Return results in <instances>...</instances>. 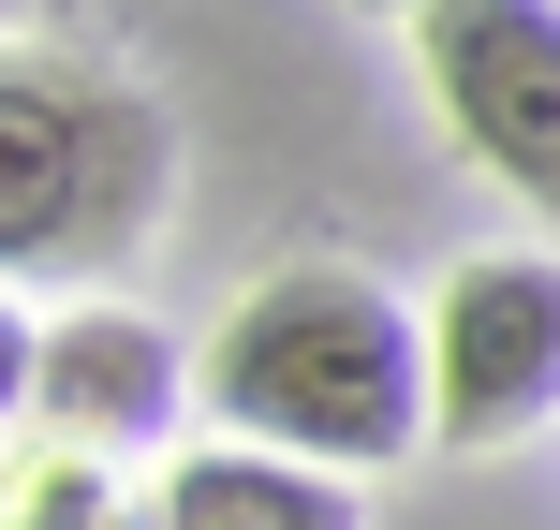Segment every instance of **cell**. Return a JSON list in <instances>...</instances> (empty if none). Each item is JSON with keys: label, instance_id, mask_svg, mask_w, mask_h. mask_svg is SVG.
<instances>
[{"label": "cell", "instance_id": "cell-1", "mask_svg": "<svg viewBox=\"0 0 560 530\" xmlns=\"http://www.w3.org/2000/svg\"><path fill=\"white\" fill-rule=\"evenodd\" d=\"M192 398L236 443L310 457V472H339V486L398 472L413 443H443V427H428V339H413V309L369 266H266L252 295L222 309Z\"/></svg>", "mask_w": 560, "mask_h": 530}, {"label": "cell", "instance_id": "cell-2", "mask_svg": "<svg viewBox=\"0 0 560 530\" xmlns=\"http://www.w3.org/2000/svg\"><path fill=\"white\" fill-rule=\"evenodd\" d=\"M177 192L163 118L118 74L0 59V266H118Z\"/></svg>", "mask_w": 560, "mask_h": 530}, {"label": "cell", "instance_id": "cell-3", "mask_svg": "<svg viewBox=\"0 0 560 530\" xmlns=\"http://www.w3.org/2000/svg\"><path fill=\"white\" fill-rule=\"evenodd\" d=\"M560 413V251H472L428 295V427L502 457Z\"/></svg>", "mask_w": 560, "mask_h": 530}, {"label": "cell", "instance_id": "cell-4", "mask_svg": "<svg viewBox=\"0 0 560 530\" xmlns=\"http://www.w3.org/2000/svg\"><path fill=\"white\" fill-rule=\"evenodd\" d=\"M443 133L560 236V0H428L413 15Z\"/></svg>", "mask_w": 560, "mask_h": 530}, {"label": "cell", "instance_id": "cell-5", "mask_svg": "<svg viewBox=\"0 0 560 530\" xmlns=\"http://www.w3.org/2000/svg\"><path fill=\"white\" fill-rule=\"evenodd\" d=\"M30 413L74 457H163L177 443V339L148 309H59L45 368H30Z\"/></svg>", "mask_w": 560, "mask_h": 530}, {"label": "cell", "instance_id": "cell-6", "mask_svg": "<svg viewBox=\"0 0 560 530\" xmlns=\"http://www.w3.org/2000/svg\"><path fill=\"white\" fill-rule=\"evenodd\" d=\"M148 530H354V486L310 472V457H266V443H207L163 472Z\"/></svg>", "mask_w": 560, "mask_h": 530}, {"label": "cell", "instance_id": "cell-7", "mask_svg": "<svg viewBox=\"0 0 560 530\" xmlns=\"http://www.w3.org/2000/svg\"><path fill=\"white\" fill-rule=\"evenodd\" d=\"M0 530H133V502H118V457H74V443L15 457V472H0Z\"/></svg>", "mask_w": 560, "mask_h": 530}, {"label": "cell", "instance_id": "cell-8", "mask_svg": "<svg viewBox=\"0 0 560 530\" xmlns=\"http://www.w3.org/2000/svg\"><path fill=\"white\" fill-rule=\"evenodd\" d=\"M30 368H45V325H30V309H15V295H0V427H15V413H30Z\"/></svg>", "mask_w": 560, "mask_h": 530}, {"label": "cell", "instance_id": "cell-9", "mask_svg": "<svg viewBox=\"0 0 560 530\" xmlns=\"http://www.w3.org/2000/svg\"><path fill=\"white\" fill-rule=\"evenodd\" d=\"M384 15H428V0H384Z\"/></svg>", "mask_w": 560, "mask_h": 530}]
</instances>
